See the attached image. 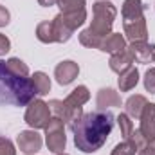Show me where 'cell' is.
<instances>
[{"label": "cell", "mask_w": 155, "mask_h": 155, "mask_svg": "<svg viewBox=\"0 0 155 155\" xmlns=\"http://www.w3.org/2000/svg\"><path fill=\"white\" fill-rule=\"evenodd\" d=\"M36 96L33 79L13 74L5 61L0 60V107H27Z\"/></svg>", "instance_id": "7a4b0ae2"}, {"label": "cell", "mask_w": 155, "mask_h": 155, "mask_svg": "<svg viewBox=\"0 0 155 155\" xmlns=\"http://www.w3.org/2000/svg\"><path fill=\"white\" fill-rule=\"evenodd\" d=\"M134 148H135V152H139V150H143L146 144H148V141H146V137L141 134V130H134L132 134H130V137L126 139Z\"/></svg>", "instance_id": "cb8c5ba5"}, {"label": "cell", "mask_w": 155, "mask_h": 155, "mask_svg": "<svg viewBox=\"0 0 155 155\" xmlns=\"http://www.w3.org/2000/svg\"><path fill=\"white\" fill-rule=\"evenodd\" d=\"M137 83H139V71H137L135 67H130L128 71L121 72V74H119V79H117V85H119V90H121V92L132 90Z\"/></svg>", "instance_id": "2e32d148"}, {"label": "cell", "mask_w": 155, "mask_h": 155, "mask_svg": "<svg viewBox=\"0 0 155 155\" xmlns=\"http://www.w3.org/2000/svg\"><path fill=\"white\" fill-rule=\"evenodd\" d=\"M96 105H97V110H107V108L121 107V96H119V92H116V90L110 88V87L101 88V90L97 92Z\"/></svg>", "instance_id": "8fae6325"}, {"label": "cell", "mask_w": 155, "mask_h": 155, "mask_svg": "<svg viewBox=\"0 0 155 155\" xmlns=\"http://www.w3.org/2000/svg\"><path fill=\"white\" fill-rule=\"evenodd\" d=\"M146 97L144 96H141V94H135V96H130L128 99H126V103H124V114L130 117V119H139L141 114H143V110H144V107H146Z\"/></svg>", "instance_id": "5bb4252c"}, {"label": "cell", "mask_w": 155, "mask_h": 155, "mask_svg": "<svg viewBox=\"0 0 155 155\" xmlns=\"http://www.w3.org/2000/svg\"><path fill=\"white\" fill-rule=\"evenodd\" d=\"M152 144H153V146H155V141H153V143H152Z\"/></svg>", "instance_id": "e575fe53"}, {"label": "cell", "mask_w": 155, "mask_h": 155, "mask_svg": "<svg viewBox=\"0 0 155 155\" xmlns=\"http://www.w3.org/2000/svg\"><path fill=\"white\" fill-rule=\"evenodd\" d=\"M9 20H11L9 11H7L4 5H0V27H5V25L9 24Z\"/></svg>", "instance_id": "f546056e"}, {"label": "cell", "mask_w": 155, "mask_h": 155, "mask_svg": "<svg viewBox=\"0 0 155 155\" xmlns=\"http://www.w3.org/2000/svg\"><path fill=\"white\" fill-rule=\"evenodd\" d=\"M117 16L116 5L108 0H97L92 5V24L88 29H85L90 36L96 40L103 41L110 33H112V25Z\"/></svg>", "instance_id": "277c9868"}, {"label": "cell", "mask_w": 155, "mask_h": 155, "mask_svg": "<svg viewBox=\"0 0 155 155\" xmlns=\"http://www.w3.org/2000/svg\"><path fill=\"white\" fill-rule=\"evenodd\" d=\"M116 117L110 110H94L83 114L81 119L72 126L74 144L83 153H94L101 150L112 134Z\"/></svg>", "instance_id": "6da1fadb"}, {"label": "cell", "mask_w": 155, "mask_h": 155, "mask_svg": "<svg viewBox=\"0 0 155 155\" xmlns=\"http://www.w3.org/2000/svg\"><path fill=\"white\" fill-rule=\"evenodd\" d=\"M5 65H7V69H9L13 74H16V76H22V78L29 76V67H27L20 58H9V60L5 61Z\"/></svg>", "instance_id": "7402d4cb"}, {"label": "cell", "mask_w": 155, "mask_h": 155, "mask_svg": "<svg viewBox=\"0 0 155 155\" xmlns=\"http://www.w3.org/2000/svg\"><path fill=\"white\" fill-rule=\"evenodd\" d=\"M45 130V144L49 148V152L60 155L65 153V146H67V135H65V123L58 117H51L49 124L43 128Z\"/></svg>", "instance_id": "5b68a950"}, {"label": "cell", "mask_w": 155, "mask_h": 155, "mask_svg": "<svg viewBox=\"0 0 155 155\" xmlns=\"http://www.w3.org/2000/svg\"><path fill=\"white\" fill-rule=\"evenodd\" d=\"M141 121V134L146 137L148 143L155 141V103H146L143 114L139 117Z\"/></svg>", "instance_id": "30bf717a"}, {"label": "cell", "mask_w": 155, "mask_h": 155, "mask_svg": "<svg viewBox=\"0 0 155 155\" xmlns=\"http://www.w3.org/2000/svg\"><path fill=\"white\" fill-rule=\"evenodd\" d=\"M58 0H38L40 5H43V7H51V5H54Z\"/></svg>", "instance_id": "1f68e13d"}, {"label": "cell", "mask_w": 155, "mask_h": 155, "mask_svg": "<svg viewBox=\"0 0 155 155\" xmlns=\"http://www.w3.org/2000/svg\"><path fill=\"white\" fill-rule=\"evenodd\" d=\"M41 135L36 130H24L18 134L16 137V144L20 148V152L25 155H35L36 152L41 150Z\"/></svg>", "instance_id": "52a82bcc"}, {"label": "cell", "mask_w": 155, "mask_h": 155, "mask_svg": "<svg viewBox=\"0 0 155 155\" xmlns=\"http://www.w3.org/2000/svg\"><path fill=\"white\" fill-rule=\"evenodd\" d=\"M132 63H134V60H132V56L128 54V51H126V49H124V51H121V52L112 54V56H110V61H108L110 69H112L114 72H117V74H121V72L128 71L130 67H134Z\"/></svg>", "instance_id": "9a60e30c"}, {"label": "cell", "mask_w": 155, "mask_h": 155, "mask_svg": "<svg viewBox=\"0 0 155 155\" xmlns=\"http://www.w3.org/2000/svg\"><path fill=\"white\" fill-rule=\"evenodd\" d=\"M79 74V65L72 60H65L56 65L54 69V78L60 85H71Z\"/></svg>", "instance_id": "9c48e42d"}, {"label": "cell", "mask_w": 155, "mask_h": 155, "mask_svg": "<svg viewBox=\"0 0 155 155\" xmlns=\"http://www.w3.org/2000/svg\"><path fill=\"white\" fill-rule=\"evenodd\" d=\"M9 49H11V41H9V38H7L5 35L0 33V56H4L5 52H9Z\"/></svg>", "instance_id": "f1b7e54d"}, {"label": "cell", "mask_w": 155, "mask_h": 155, "mask_svg": "<svg viewBox=\"0 0 155 155\" xmlns=\"http://www.w3.org/2000/svg\"><path fill=\"white\" fill-rule=\"evenodd\" d=\"M126 51H128V54L132 56V60L135 63H150L155 54V43L132 41L130 45H126Z\"/></svg>", "instance_id": "ba28073f"}, {"label": "cell", "mask_w": 155, "mask_h": 155, "mask_svg": "<svg viewBox=\"0 0 155 155\" xmlns=\"http://www.w3.org/2000/svg\"><path fill=\"white\" fill-rule=\"evenodd\" d=\"M146 4L143 0H124L123 2V29L124 38L132 41H146L148 40V27L144 18Z\"/></svg>", "instance_id": "3957f363"}, {"label": "cell", "mask_w": 155, "mask_h": 155, "mask_svg": "<svg viewBox=\"0 0 155 155\" xmlns=\"http://www.w3.org/2000/svg\"><path fill=\"white\" fill-rule=\"evenodd\" d=\"M139 155H155V146L152 143H148L143 150H139Z\"/></svg>", "instance_id": "4dcf8cb0"}, {"label": "cell", "mask_w": 155, "mask_h": 155, "mask_svg": "<svg viewBox=\"0 0 155 155\" xmlns=\"http://www.w3.org/2000/svg\"><path fill=\"white\" fill-rule=\"evenodd\" d=\"M52 29H54V40H56V43H63V41L71 40L72 33H74V31H71V29L65 25V22L61 20L60 15H56V16L52 18Z\"/></svg>", "instance_id": "e0dca14e"}, {"label": "cell", "mask_w": 155, "mask_h": 155, "mask_svg": "<svg viewBox=\"0 0 155 155\" xmlns=\"http://www.w3.org/2000/svg\"><path fill=\"white\" fill-rule=\"evenodd\" d=\"M144 88L150 94H155V69L146 71V74H144Z\"/></svg>", "instance_id": "83f0119b"}, {"label": "cell", "mask_w": 155, "mask_h": 155, "mask_svg": "<svg viewBox=\"0 0 155 155\" xmlns=\"http://www.w3.org/2000/svg\"><path fill=\"white\" fill-rule=\"evenodd\" d=\"M0 155H16L13 141L7 137H2V135H0Z\"/></svg>", "instance_id": "4316f807"}, {"label": "cell", "mask_w": 155, "mask_h": 155, "mask_svg": "<svg viewBox=\"0 0 155 155\" xmlns=\"http://www.w3.org/2000/svg\"><path fill=\"white\" fill-rule=\"evenodd\" d=\"M110 155H135V148L128 141H123V143L116 144V148L112 150Z\"/></svg>", "instance_id": "484cf974"}, {"label": "cell", "mask_w": 155, "mask_h": 155, "mask_svg": "<svg viewBox=\"0 0 155 155\" xmlns=\"http://www.w3.org/2000/svg\"><path fill=\"white\" fill-rule=\"evenodd\" d=\"M116 121H117V124H119V130H121L123 139L126 141V139L130 137V134L134 132V123H132V119L126 116V114H119Z\"/></svg>", "instance_id": "603a6c76"}, {"label": "cell", "mask_w": 155, "mask_h": 155, "mask_svg": "<svg viewBox=\"0 0 155 155\" xmlns=\"http://www.w3.org/2000/svg\"><path fill=\"white\" fill-rule=\"evenodd\" d=\"M25 123L33 128V130H40V128H45L51 121V108L45 101L41 99H33L29 105H27V110H25Z\"/></svg>", "instance_id": "8992f818"}, {"label": "cell", "mask_w": 155, "mask_h": 155, "mask_svg": "<svg viewBox=\"0 0 155 155\" xmlns=\"http://www.w3.org/2000/svg\"><path fill=\"white\" fill-rule=\"evenodd\" d=\"M49 108H51V114H54V117L61 119L63 121V116H65V103L61 99H51L49 103Z\"/></svg>", "instance_id": "d4e9b609"}, {"label": "cell", "mask_w": 155, "mask_h": 155, "mask_svg": "<svg viewBox=\"0 0 155 155\" xmlns=\"http://www.w3.org/2000/svg\"><path fill=\"white\" fill-rule=\"evenodd\" d=\"M36 38L41 43H54V29H52V20L51 22H41L36 27Z\"/></svg>", "instance_id": "ffe728a7"}, {"label": "cell", "mask_w": 155, "mask_h": 155, "mask_svg": "<svg viewBox=\"0 0 155 155\" xmlns=\"http://www.w3.org/2000/svg\"><path fill=\"white\" fill-rule=\"evenodd\" d=\"M126 49V38L121 35V33H110L107 38L101 41V47L99 51L103 52H110V54H116Z\"/></svg>", "instance_id": "4fadbf2b"}, {"label": "cell", "mask_w": 155, "mask_h": 155, "mask_svg": "<svg viewBox=\"0 0 155 155\" xmlns=\"http://www.w3.org/2000/svg\"><path fill=\"white\" fill-rule=\"evenodd\" d=\"M60 16H61V20L65 22V25L71 29V31H76L78 27H81L83 24H85V20H87V11L83 9V11H76V13H60Z\"/></svg>", "instance_id": "ac0fdd59"}, {"label": "cell", "mask_w": 155, "mask_h": 155, "mask_svg": "<svg viewBox=\"0 0 155 155\" xmlns=\"http://www.w3.org/2000/svg\"><path fill=\"white\" fill-rule=\"evenodd\" d=\"M88 99H90L88 88H87L85 85H79V87H76V88L63 99V103H65V108H81Z\"/></svg>", "instance_id": "7c38bea8"}, {"label": "cell", "mask_w": 155, "mask_h": 155, "mask_svg": "<svg viewBox=\"0 0 155 155\" xmlns=\"http://www.w3.org/2000/svg\"><path fill=\"white\" fill-rule=\"evenodd\" d=\"M60 155H69V153H60Z\"/></svg>", "instance_id": "836d02e7"}, {"label": "cell", "mask_w": 155, "mask_h": 155, "mask_svg": "<svg viewBox=\"0 0 155 155\" xmlns=\"http://www.w3.org/2000/svg\"><path fill=\"white\" fill-rule=\"evenodd\" d=\"M60 7V13H76V11H83L87 2L85 0H58L56 2Z\"/></svg>", "instance_id": "44dd1931"}, {"label": "cell", "mask_w": 155, "mask_h": 155, "mask_svg": "<svg viewBox=\"0 0 155 155\" xmlns=\"http://www.w3.org/2000/svg\"><path fill=\"white\" fill-rule=\"evenodd\" d=\"M31 79H33V83H35V88H36V94H38V96L49 94V90H51V79H49V76H47L45 72L38 71V72H35V74L31 76Z\"/></svg>", "instance_id": "d6986e66"}, {"label": "cell", "mask_w": 155, "mask_h": 155, "mask_svg": "<svg viewBox=\"0 0 155 155\" xmlns=\"http://www.w3.org/2000/svg\"><path fill=\"white\" fill-rule=\"evenodd\" d=\"M152 61H153V63H155V54H153V60H152Z\"/></svg>", "instance_id": "d6a6232c"}]
</instances>
